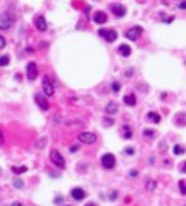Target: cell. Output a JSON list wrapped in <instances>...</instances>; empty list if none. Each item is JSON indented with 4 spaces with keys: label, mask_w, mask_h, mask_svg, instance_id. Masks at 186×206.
<instances>
[{
    "label": "cell",
    "mask_w": 186,
    "mask_h": 206,
    "mask_svg": "<svg viewBox=\"0 0 186 206\" xmlns=\"http://www.w3.org/2000/svg\"><path fill=\"white\" fill-rule=\"evenodd\" d=\"M143 135H144V136H154V135H155V130H152V129H146V130H143Z\"/></svg>",
    "instance_id": "d4e9b609"
},
{
    "label": "cell",
    "mask_w": 186,
    "mask_h": 206,
    "mask_svg": "<svg viewBox=\"0 0 186 206\" xmlns=\"http://www.w3.org/2000/svg\"><path fill=\"white\" fill-rule=\"evenodd\" d=\"M172 20H174V17H172V16H171V17H166V19H164L163 22H164V23H171Z\"/></svg>",
    "instance_id": "1f68e13d"
},
{
    "label": "cell",
    "mask_w": 186,
    "mask_h": 206,
    "mask_svg": "<svg viewBox=\"0 0 186 206\" xmlns=\"http://www.w3.org/2000/svg\"><path fill=\"white\" fill-rule=\"evenodd\" d=\"M5 45H6V41H5V37H3V36H0V50H2Z\"/></svg>",
    "instance_id": "f1b7e54d"
},
{
    "label": "cell",
    "mask_w": 186,
    "mask_h": 206,
    "mask_svg": "<svg viewBox=\"0 0 186 206\" xmlns=\"http://www.w3.org/2000/svg\"><path fill=\"white\" fill-rule=\"evenodd\" d=\"M123 138L124 139H129V138H132V130H130V127L129 126H123Z\"/></svg>",
    "instance_id": "d6986e66"
},
{
    "label": "cell",
    "mask_w": 186,
    "mask_h": 206,
    "mask_svg": "<svg viewBox=\"0 0 186 206\" xmlns=\"http://www.w3.org/2000/svg\"><path fill=\"white\" fill-rule=\"evenodd\" d=\"M178 188L181 191V194L186 195V181H184V180H180V181H178Z\"/></svg>",
    "instance_id": "cb8c5ba5"
},
{
    "label": "cell",
    "mask_w": 186,
    "mask_h": 206,
    "mask_svg": "<svg viewBox=\"0 0 186 206\" xmlns=\"http://www.w3.org/2000/svg\"><path fill=\"white\" fill-rule=\"evenodd\" d=\"M118 51H119V54H123L124 57L130 56V53H132V50H130V47H129V45H126V44H123V45H119V47H118Z\"/></svg>",
    "instance_id": "9a60e30c"
},
{
    "label": "cell",
    "mask_w": 186,
    "mask_h": 206,
    "mask_svg": "<svg viewBox=\"0 0 186 206\" xmlns=\"http://www.w3.org/2000/svg\"><path fill=\"white\" fill-rule=\"evenodd\" d=\"M101 37H104L107 42H115L116 41V37H118V33L115 30H99L98 31Z\"/></svg>",
    "instance_id": "52a82bcc"
},
{
    "label": "cell",
    "mask_w": 186,
    "mask_h": 206,
    "mask_svg": "<svg viewBox=\"0 0 186 206\" xmlns=\"http://www.w3.org/2000/svg\"><path fill=\"white\" fill-rule=\"evenodd\" d=\"M14 23V16L9 14V12H5V14L0 16V30H8L12 27Z\"/></svg>",
    "instance_id": "6da1fadb"
},
{
    "label": "cell",
    "mask_w": 186,
    "mask_h": 206,
    "mask_svg": "<svg viewBox=\"0 0 186 206\" xmlns=\"http://www.w3.org/2000/svg\"><path fill=\"white\" fill-rule=\"evenodd\" d=\"M26 78L30 81H34L37 78V65L34 62H30L28 65H26Z\"/></svg>",
    "instance_id": "ba28073f"
},
{
    "label": "cell",
    "mask_w": 186,
    "mask_h": 206,
    "mask_svg": "<svg viewBox=\"0 0 186 206\" xmlns=\"http://www.w3.org/2000/svg\"><path fill=\"white\" fill-rule=\"evenodd\" d=\"M45 146H47V136L41 138V139H39L37 143H36V149H37V150H41V149H44Z\"/></svg>",
    "instance_id": "ffe728a7"
},
{
    "label": "cell",
    "mask_w": 186,
    "mask_h": 206,
    "mask_svg": "<svg viewBox=\"0 0 186 206\" xmlns=\"http://www.w3.org/2000/svg\"><path fill=\"white\" fill-rule=\"evenodd\" d=\"M155 188H157V183L154 181V180H149V181H148V189H149V191H154Z\"/></svg>",
    "instance_id": "4316f807"
},
{
    "label": "cell",
    "mask_w": 186,
    "mask_h": 206,
    "mask_svg": "<svg viewBox=\"0 0 186 206\" xmlns=\"http://www.w3.org/2000/svg\"><path fill=\"white\" fill-rule=\"evenodd\" d=\"M34 23H36V28L39 30V31H45L47 30V22H45V17L44 16H37L36 17V20H34Z\"/></svg>",
    "instance_id": "7c38bea8"
},
{
    "label": "cell",
    "mask_w": 186,
    "mask_h": 206,
    "mask_svg": "<svg viewBox=\"0 0 186 206\" xmlns=\"http://www.w3.org/2000/svg\"><path fill=\"white\" fill-rule=\"evenodd\" d=\"M101 163H102V166L105 167V169H112V167L115 166V163H116L115 155L113 153H104L102 158H101Z\"/></svg>",
    "instance_id": "8992f818"
},
{
    "label": "cell",
    "mask_w": 186,
    "mask_h": 206,
    "mask_svg": "<svg viewBox=\"0 0 186 206\" xmlns=\"http://www.w3.org/2000/svg\"><path fill=\"white\" fill-rule=\"evenodd\" d=\"M9 64V56L3 54V56H0V67H5Z\"/></svg>",
    "instance_id": "44dd1931"
},
{
    "label": "cell",
    "mask_w": 186,
    "mask_h": 206,
    "mask_svg": "<svg viewBox=\"0 0 186 206\" xmlns=\"http://www.w3.org/2000/svg\"><path fill=\"white\" fill-rule=\"evenodd\" d=\"M112 90H113L115 93H118L119 90H121V84H119V82H113L112 84Z\"/></svg>",
    "instance_id": "484cf974"
},
{
    "label": "cell",
    "mask_w": 186,
    "mask_h": 206,
    "mask_svg": "<svg viewBox=\"0 0 186 206\" xmlns=\"http://www.w3.org/2000/svg\"><path fill=\"white\" fill-rule=\"evenodd\" d=\"M112 124H113L112 118H105V121H104V126H105V127H109V126H112Z\"/></svg>",
    "instance_id": "f546056e"
},
{
    "label": "cell",
    "mask_w": 186,
    "mask_h": 206,
    "mask_svg": "<svg viewBox=\"0 0 186 206\" xmlns=\"http://www.w3.org/2000/svg\"><path fill=\"white\" fill-rule=\"evenodd\" d=\"M175 124L177 126H186V112H180L175 115Z\"/></svg>",
    "instance_id": "5bb4252c"
},
{
    "label": "cell",
    "mask_w": 186,
    "mask_h": 206,
    "mask_svg": "<svg viewBox=\"0 0 186 206\" xmlns=\"http://www.w3.org/2000/svg\"><path fill=\"white\" fill-rule=\"evenodd\" d=\"M115 198H116V192L113 191V192H112V194H110V200H115Z\"/></svg>",
    "instance_id": "d590c367"
},
{
    "label": "cell",
    "mask_w": 186,
    "mask_h": 206,
    "mask_svg": "<svg viewBox=\"0 0 186 206\" xmlns=\"http://www.w3.org/2000/svg\"><path fill=\"white\" fill-rule=\"evenodd\" d=\"M34 101H36V104L41 107L42 110H48V109H50V104H48V101L44 98V95H39V93H37V95L34 96Z\"/></svg>",
    "instance_id": "30bf717a"
},
{
    "label": "cell",
    "mask_w": 186,
    "mask_h": 206,
    "mask_svg": "<svg viewBox=\"0 0 186 206\" xmlns=\"http://www.w3.org/2000/svg\"><path fill=\"white\" fill-rule=\"evenodd\" d=\"M141 34H143V28L141 27H132L130 30H127L126 37L130 39V41H138L141 37Z\"/></svg>",
    "instance_id": "5b68a950"
},
{
    "label": "cell",
    "mask_w": 186,
    "mask_h": 206,
    "mask_svg": "<svg viewBox=\"0 0 186 206\" xmlns=\"http://www.w3.org/2000/svg\"><path fill=\"white\" fill-rule=\"evenodd\" d=\"M93 20H95L96 23H105L107 22V14L105 12H102V11H98V12H95V16H93Z\"/></svg>",
    "instance_id": "4fadbf2b"
},
{
    "label": "cell",
    "mask_w": 186,
    "mask_h": 206,
    "mask_svg": "<svg viewBox=\"0 0 186 206\" xmlns=\"http://www.w3.org/2000/svg\"><path fill=\"white\" fill-rule=\"evenodd\" d=\"M70 194H71L73 200H84V198H85V192H84V189H81V188H73Z\"/></svg>",
    "instance_id": "8fae6325"
},
{
    "label": "cell",
    "mask_w": 186,
    "mask_h": 206,
    "mask_svg": "<svg viewBox=\"0 0 186 206\" xmlns=\"http://www.w3.org/2000/svg\"><path fill=\"white\" fill-rule=\"evenodd\" d=\"M78 141L79 143H84V144H93L96 141V135L91 132H82L78 135Z\"/></svg>",
    "instance_id": "3957f363"
},
{
    "label": "cell",
    "mask_w": 186,
    "mask_h": 206,
    "mask_svg": "<svg viewBox=\"0 0 186 206\" xmlns=\"http://www.w3.org/2000/svg\"><path fill=\"white\" fill-rule=\"evenodd\" d=\"M135 102H137V99H135V96L134 95H126L124 96V104H127V106H135Z\"/></svg>",
    "instance_id": "e0dca14e"
},
{
    "label": "cell",
    "mask_w": 186,
    "mask_h": 206,
    "mask_svg": "<svg viewBox=\"0 0 186 206\" xmlns=\"http://www.w3.org/2000/svg\"><path fill=\"white\" fill-rule=\"evenodd\" d=\"M105 112H107L109 115H115L118 112V106L115 104V102H109L107 107H105Z\"/></svg>",
    "instance_id": "2e32d148"
},
{
    "label": "cell",
    "mask_w": 186,
    "mask_h": 206,
    "mask_svg": "<svg viewBox=\"0 0 186 206\" xmlns=\"http://www.w3.org/2000/svg\"><path fill=\"white\" fill-rule=\"evenodd\" d=\"M132 74H134V71H132V70H127V71H126V76H132Z\"/></svg>",
    "instance_id": "8d00e7d4"
},
{
    "label": "cell",
    "mask_w": 186,
    "mask_h": 206,
    "mask_svg": "<svg viewBox=\"0 0 186 206\" xmlns=\"http://www.w3.org/2000/svg\"><path fill=\"white\" fill-rule=\"evenodd\" d=\"M26 171H28V169H26V166H20V167H12V172H14V174H23V172H26Z\"/></svg>",
    "instance_id": "7402d4cb"
},
{
    "label": "cell",
    "mask_w": 186,
    "mask_h": 206,
    "mask_svg": "<svg viewBox=\"0 0 186 206\" xmlns=\"http://www.w3.org/2000/svg\"><path fill=\"white\" fill-rule=\"evenodd\" d=\"M14 188H23V181H22V180H14Z\"/></svg>",
    "instance_id": "83f0119b"
},
{
    "label": "cell",
    "mask_w": 186,
    "mask_h": 206,
    "mask_svg": "<svg viewBox=\"0 0 186 206\" xmlns=\"http://www.w3.org/2000/svg\"><path fill=\"white\" fill-rule=\"evenodd\" d=\"M178 8H180V9H186V0H184V2H181V3L178 5Z\"/></svg>",
    "instance_id": "d6a6232c"
},
{
    "label": "cell",
    "mask_w": 186,
    "mask_h": 206,
    "mask_svg": "<svg viewBox=\"0 0 186 206\" xmlns=\"http://www.w3.org/2000/svg\"><path fill=\"white\" fill-rule=\"evenodd\" d=\"M110 9H112V12L116 16V17H123V16H126V8H124V5H118V3H115V5H110Z\"/></svg>",
    "instance_id": "9c48e42d"
},
{
    "label": "cell",
    "mask_w": 186,
    "mask_h": 206,
    "mask_svg": "<svg viewBox=\"0 0 186 206\" xmlns=\"http://www.w3.org/2000/svg\"><path fill=\"white\" fill-rule=\"evenodd\" d=\"M126 153H130V155H132V153H134V149H132V147H127V149H126Z\"/></svg>",
    "instance_id": "e575fe53"
},
{
    "label": "cell",
    "mask_w": 186,
    "mask_h": 206,
    "mask_svg": "<svg viewBox=\"0 0 186 206\" xmlns=\"http://www.w3.org/2000/svg\"><path fill=\"white\" fill-rule=\"evenodd\" d=\"M42 88H44V95H47V96H53V95H55V87H53V82L50 81L48 76H44Z\"/></svg>",
    "instance_id": "277c9868"
},
{
    "label": "cell",
    "mask_w": 186,
    "mask_h": 206,
    "mask_svg": "<svg viewBox=\"0 0 186 206\" xmlns=\"http://www.w3.org/2000/svg\"><path fill=\"white\" fill-rule=\"evenodd\" d=\"M174 153H175V155H181V153H184V147L175 144V146H174Z\"/></svg>",
    "instance_id": "603a6c76"
},
{
    "label": "cell",
    "mask_w": 186,
    "mask_h": 206,
    "mask_svg": "<svg viewBox=\"0 0 186 206\" xmlns=\"http://www.w3.org/2000/svg\"><path fill=\"white\" fill-rule=\"evenodd\" d=\"M148 118H149V121H152V123H160V121H161L160 115L155 113V112H149V113H148Z\"/></svg>",
    "instance_id": "ac0fdd59"
},
{
    "label": "cell",
    "mask_w": 186,
    "mask_h": 206,
    "mask_svg": "<svg viewBox=\"0 0 186 206\" xmlns=\"http://www.w3.org/2000/svg\"><path fill=\"white\" fill-rule=\"evenodd\" d=\"M3 141H5V139H3V133H2V130H0V146L3 144Z\"/></svg>",
    "instance_id": "836d02e7"
},
{
    "label": "cell",
    "mask_w": 186,
    "mask_h": 206,
    "mask_svg": "<svg viewBox=\"0 0 186 206\" xmlns=\"http://www.w3.org/2000/svg\"><path fill=\"white\" fill-rule=\"evenodd\" d=\"M50 160H51V163L55 164L56 167H59V169H64V167H65L64 157L61 155L58 150H51V153H50Z\"/></svg>",
    "instance_id": "7a4b0ae2"
},
{
    "label": "cell",
    "mask_w": 186,
    "mask_h": 206,
    "mask_svg": "<svg viewBox=\"0 0 186 206\" xmlns=\"http://www.w3.org/2000/svg\"><path fill=\"white\" fill-rule=\"evenodd\" d=\"M180 172H183V174H186V161L180 164Z\"/></svg>",
    "instance_id": "4dcf8cb0"
}]
</instances>
